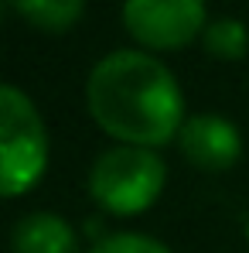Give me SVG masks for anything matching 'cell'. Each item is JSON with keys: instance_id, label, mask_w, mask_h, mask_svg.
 Masks as SVG:
<instances>
[{"instance_id": "6da1fadb", "label": "cell", "mask_w": 249, "mask_h": 253, "mask_svg": "<svg viewBox=\"0 0 249 253\" xmlns=\"http://www.w3.org/2000/svg\"><path fill=\"white\" fill-rule=\"evenodd\" d=\"M92 120L130 147H161L184 126V96L161 58L147 51H113L96 62L85 83Z\"/></svg>"}, {"instance_id": "7a4b0ae2", "label": "cell", "mask_w": 249, "mask_h": 253, "mask_svg": "<svg viewBox=\"0 0 249 253\" xmlns=\"http://www.w3.org/2000/svg\"><path fill=\"white\" fill-rule=\"evenodd\" d=\"M48 168V130L38 106L17 89L0 83V199L24 195Z\"/></svg>"}, {"instance_id": "3957f363", "label": "cell", "mask_w": 249, "mask_h": 253, "mask_svg": "<svg viewBox=\"0 0 249 253\" xmlns=\"http://www.w3.org/2000/svg\"><path fill=\"white\" fill-rule=\"evenodd\" d=\"M164 181V161L154 154V147L116 144L92 161L89 195L113 215H137L157 202Z\"/></svg>"}, {"instance_id": "277c9868", "label": "cell", "mask_w": 249, "mask_h": 253, "mask_svg": "<svg viewBox=\"0 0 249 253\" xmlns=\"http://www.w3.org/2000/svg\"><path fill=\"white\" fill-rule=\"evenodd\" d=\"M123 24L133 42L178 51L205 31V0H123Z\"/></svg>"}, {"instance_id": "5b68a950", "label": "cell", "mask_w": 249, "mask_h": 253, "mask_svg": "<svg viewBox=\"0 0 249 253\" xmlns=\"http://www.w3.org/2000/svg\"><path fill=\"white\" fill-rule=\"evenodd\" d=\"M178 144H181V154L202 171H225L243 154V137L236 124L218 113L188 117L178 133Z\"/></svg>"}, {"instance_id": "8992f818", "label": "cell", "mask_w": 249, "mask_h": 253, "mask_svg": "<svg viewBox=\"0 0 249 253\" xmlns=\"http://www.w3.org/2000/svg\"><path fill=\"white\" fill-rule=\"evenodd\" d=\"M14 253H79V236L69 219L55 212H31L10 233Z\"/></svg>"}, {"instance_id": "52a82bcc", "label": "cell", "mask_w": 249, "mask_h": 253, "mask_svg": "<svg viewBox=\"0 0 249 253\" xmlns=\"http://www.w3.org/2000/svg\"><path fill=\"white\" fill-rule=\"evenodd\" d=\"M10 7L35 28L62 35L69 31L85 10V0H10Z\"/></svg>"}, {"instance_id": "ba28073f", "label": "cell", "mask_w": 249, "mask_h": 253, "mask_svg": "<svg viewBox=\"0 0 249 253\" xmlns=\"http://www.w3.org/2000/svg\"><path fill=\"white\" fill-rule=\"evenodd\" d=\"M202 44L212 58H222V62H236L243 58L249 48V31L243 21L236 17H222V21H212L205 31H202Z\"/></svg>"}, {"instance_id": "9c48e42d", "label": "cell", "mask_w": 249, "mask_h": 253, "mask_svg": "<svg viewBox=\"0 0 249 253\" xmlns=\"http://www.w3.org/2000/svg\"><path fill=\"white\" fill-rule=\"evenodd\" d=\"M89 253H171L154 236H143V233H116V236H106L99 240Z\"/></svg>"}, {"instance_id": "30bf717a", "label": "cell", "mask_w": 249, "mask_h": 253, "mask_svg": "<svg viewBox=\"0 0 249 253\" xmlns=\"http://www.w3.org/2000/svg\"><path fill=\"white\" fill-rule=\"evenodd\" d=\"M3 10H7V0H0V21H3Z\"/></svg>"}]
</instances>
